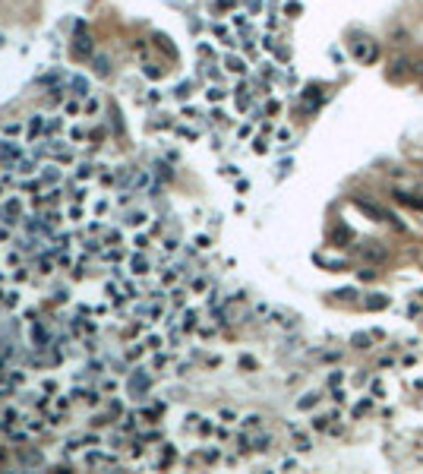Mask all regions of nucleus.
<instances>
[{
  "instance_id": "1",
  "label": "nucleus",
  "mask_w": 423,
  "mask_h": 474,
  "mask_svg": "<svg viewBox=\"0 0 423 474\" xmlns=\"http://www.w3.org/2000/svg\"><path fill=\"white\" fill-rule=\"evenodd\" d=\"M354 203L366 212V215H373L376 218V222H389V218H392V212H385L379 203H373V199H363V196H354Z\"/></svg>"
},
{
  "instance_id": "2",
  "label": "nucleus",
  "mask_w": 423,
  "mask_h": 474,
  "mask_svg": "<svg viewBox=\"0 0 423 474\" xmlns=\"http://www.w3.org/2000/svg\"><path fill=\"white\" fill-rule=\"evenodd\" d=\"M392 196L398 199V203H404V206L423 212V196H414V193H408V190H392Z\"/></svg>"
},
{
  "instance_id": "3",
  "label": "nucleus",
  "mask_w": 423,
  "mask_h": 474,
  "mask_svg": "<svg viewBox=\"0 0 423 474\" xmlns=\"http://www.w3.org/2000/svg\"><path fill=\"white\" fill-rule=\"evenodd\" d=\"M363 256L370 260V263H385V260H389V253H385V247H379V244L373 241L370 247H363Z\"/></svg>"
},
{
  "instance_id": "4",
  "label": "nucleus",
  "mask_w": 423,
  "mask_h": 474,
  "mask_svg": "<svg viewBox=\"0 0 423 474\" xmlns=\"http://www.w3.org/2000/svg\"><path fill=\"white\" fill-rule=\"evenodd\" d=\"M389 307V294H373L366 297V310H385Z\"/></svg>"
},
{
  "instance_id": "5",
  "label": "nucleus",
  "mask_w": 423,
  "mask_h": 474,
  "mask_svg": "<svg viewBox=\"0 0 423 474\" xmlns=\"http://www.w3.org/2000/svg\"><path fill=\"white\" fill-rule=\"evenodd\" d=\"M351 341H354V348H370V341H373V335H366V332H357V335H354Z\"/></svg>"
},
{
  "instance_id": "6",
  "label": "nucleus",
  "mask_w": 423,
  "mask_h": 474,
  "mask_svg": "<svg viewBox=\"0 0 423 474\" xmlns=\"http://www.w3.org/2000/svg\"><path fill=\"white\" fill-rule=\"evenodd\" d=\"M316 402H319V395H316V392H309L306 398H300V408H313Z\"/></svg>"
},
{
  "instance_id": "7",
  "label": "nucleus",
  "mask_w": 423,
  "mask_h": 474,
  "mask_svg": "<svg viewBox=\"0 0 423 474\" xmlns=\"http://www.w3.org/2000/svg\"><path fill=\"white\" fill-rule=\"evenodd\" d=\"M366 411H370V398H363V402L354 408V414H357V417H360V414H366Z\"/></svg>"
},
{
  "instance_id": "8",
  "label": "nucleus",
  "mask_w": 423,
  "mask_h": 474,
  "mask_svg": "<svg viewBox=\"0 0 423 474\" xmlns=\"http://www.w3.org/2000/svg\"><path fill=\"white\" fill-rule=\"evenodd\" d=\"M360 278H363V282H373V278H376V272H373V269H363V272H360Z\"/></svg>"
}]
</instances>
